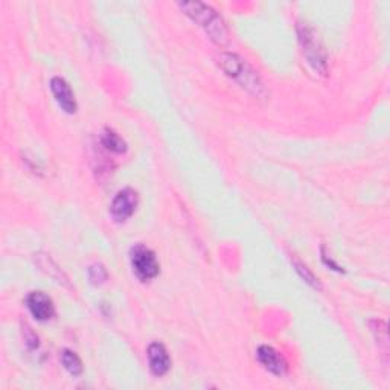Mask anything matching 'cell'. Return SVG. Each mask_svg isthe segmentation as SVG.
<instances>
[{"mask_svg": "<svg viewBox=\"0 0 390 390\" xmlns=\"http://www.w3.org/2000/svg\"><path fill=\"white\" fill-rule=\"evenodd\" d=\"M130 262L134 275L142 282H148L154 279L161 271L159 261L156 258V253L143 244H134L130 250Z\"/></svg>", "mask_w": 390, "mask_h": 390, "instance_id": "3", "label": "cell"}, {"mask_svg": "<svg viewBox=\"0 0 390 390\" xmlns=\"http://www.w3.org/2000/svg\"><path fill=\"white\" fill-rule=\"evenodd\" d=\"M61 363H63V366H65V369H66V371L70 375L78 377V375L82 374V362H81V358L75 352H72L69 350L63 351V354H61Z\"/></svg>", "mask_w": 390, "mask_h": 390, "instance_id": "11", "label": "cell"}, {"mask_svg": "<svg viewBox=\"0 0 390 390\" xmlns=\"http://www.w3.org/2000/svg\"><path fill=\"white\" fill-rule=\"evenodd\" d=\"M256 357H258L259 363L264 366L269 372L275 374L278 377L287 375L288 363L286 358H283V355L275 350V347L267 346V345L259 346Z\"/></svg>", "mask_w": 390, "mask_h": 390, "instance_id": "7", "label": "cell"}, {"mask_svg": "<svg viewBox=\"0 0 390 390\" xmlns=\"http://www.w3.org/2000/svg\"><path fill=\"white\" fill-rule=\"evenodd\" d=\"M371 330L375 334V339L378 345H381L384 347V351H387V345H389V337H387V325L383 320H372L371 322Z\"/></svg>", "mask_w": 390, "mask_h": 390, "instance_id": "12", "label": "cell"}, {"mask_svg": "<svg viewBox=\"0 0 390 390\" xmlns=\"http://www.w3.org/2000/svg\"><path fill=\"white\" fill-rule=\"evenodd\" d=\"M50 90H52V93H54V97L63 110L69 114H73L77 112L78 105H77V99H75V93L72 92L69 82L65 78H61V77L52 78L50 80Z\"/></svg>", "mask_w": 390, "mask_h": 390, "instance_id": "8", "label": "cell"}, {"mask_svg": "<svg viewBox=\"0 0 390 390\" xmlns=\"http://www.w3.org/2000/svg\"><path fill=\"white\" fill-rule=\"evenodd\" d=\"M322 258H323V262H325V264L326 266H328V267H331L332 270H335V271H343V269L340 267V266H337L335 264V262L331 259V258H328V255H326V253H325V250H322Z\"/></svg>", "mask_w": 390, "mask_h": 390, "instance_id": "16", "label": "cell"}, {"mask_svg": "<svg viewBox=\"0 0 390 390\" xmlns=\"http://www.w3.org/2000/svg\"><path fill=\"white\" fill-rule=\"evenodd\" d=\"M107 278H109L107 270H105L104 266L99 264V262H97V264H92L89 267V279L93 286H101V283L107 281Z\"/></svg>", "mask_w": 390, "mask_h": 390, "instance_id": "13", "label": "cell"}, {"mask_svg": "<svg viewBox=\"0 0 390 390\" xmlns=\"http://www.w3.org/2000/svg\"><path fill=\"white\" fill-rule=\"evenodd\" d=\"M182 11L195 22L198 26H202L210 40L215 41L217 45H224L227 41V28L224 20L209 5L202 2H183L178 4Z\"/></svg>", "mask_w": 390, "mask_h": 390, "instance_id": "1", "label": "cell"}, {"mask_svg": "<svg viewBox=\"0 0 390 390\" xmlns=\"http://www.w3.org/2000/svg\"><path fill=\"white\" fill-rule=\"evenodd\" d=\"M101 143L104 148H107L112 153L116 154H122L126 151V143L125 141L121 138V136L113 131L112 129H105L101 134Z\"/></svg>", "mask_w": 390, "mask_h": 390, "instance_id": "10", "label": "cell"}, {"mask_svg": "<svg viewBox=\"0 0 390 390\" xmlns=\"http://www.w3.org/2000/svg\"><path fill=\"white\" fill-rule=\"evenodd\" d=\"M26 307L29 313L33 314V318L38 322L50 320L55 315L54 302L43 291L29 293L26 298Z\"/></svg>", "mask_w": 390, "mask_h": 390, "instance_id": "6", "label": "cell"}, {"mask_svg": "<svg viewBox=\"0 0 390 390\" xmlns=\"http://www.w3.org/2000/svg\"><path fill=\"white\" fill-rule=\"evenodd\" d=\"M148 363L153 375L156 377H163L170 371L171 358L162 343L154 342L148 346Z\"/></svg>", "mask_w": 390, "mask_h": 390, "instance_id": "9", "label": "cell"}, {"mask_svg": "<svg viewBox=\"0 0 390 390\" xmlns=\"http://www.w3.org/2000/svg\"><path fill=\"white\" fill-rule=\"evenodd\" d=\"M299 40L310 65L322 73L326 72V54L314 31L308 25H299Z\"/></svg>", "mask_w": 390, "mask_h": 390, "instance_id": "4", "label": "cell"}, {"mask_svg": "<svg viewBox=\"0 0 390 390\" xmlns=\"http://www.w3.org/2000/svg\"><path fill=\"white\" fill-rule=\"evenodd\" d=\"M139 205V195L131 188H125L116 194L110 205V215L116 223H125Z\"/></svg>", "mask_w": 390, "mask_h": 390, "instance_id": "5", "label": "cell"}, {"mask_svg": "<svg viewBox=\"0 0 390 390\" xmlns=\"http://www.w3.org/2000/svg\"><path fill=\"white\" fill-rule=\"evenodd\" d=\"M23 335H25V340H26V343H28L29 347H33V350H36V347H38V337L34 334L33 330L29 328V326H25Z\"/></svg>", "mask_w": 390, "mask_h": 390, "instance_id": "15", "label": "cell"}, {"mask_svg": "<svg viewBox=\"0 0 390 390\" xmlns=\"http://www.w3.org/2000/svg\"><path fill=\"white\" fill-rule=\"evenodd\" d=\"M220 66L230 78H234L255 97H266V87L258 77V73L238 55L223 54L220 57Z\"/></svg>", "mask_w": 390, "mask_h": 390, "instance_id": "2", "label": "cell"}, {"mask_svg": "<svg viewBox=\"0 0 390 390\" xmlns=\"http://www.w3.org/2000/svg\"><path fill=\"white\" fill-rule=\"evenodd\" d=\"M294 267H296V271L300 275L302 279H305V282H308L311 287L314 288H320V283H319V279H315V276L313 275V273L308 270L307 266L300 264V262H294Z\"/></svg>", "mask_w": 390, "mask_h": 390, "instance_id": "14", "label": "cell"}]
</instances>
